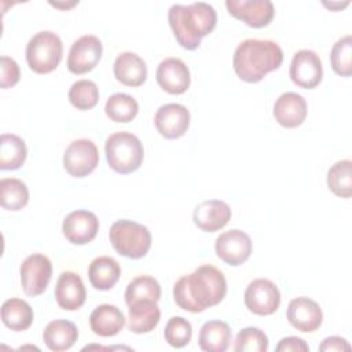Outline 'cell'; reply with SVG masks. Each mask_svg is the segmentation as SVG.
<instances>
[{"label":"cell","mask_w":352,"mask_h":352,"mask_svg":"<svg viewBox=\"0 0 352 352\" xmlns=\"http://www.w3.org/2000/svg\"><path fill=\"white\" fill-rule=\"evenodd\" d=\"M227 294V280L220 270L205 264L173 285V300L184 311L198 314L217 305Z\"/></svg>","instance_id":"1"},{"label":"cell","mask_w":352,"mask_h":352,"mask_svg":"<svg viewBox=\"0 0 352 352\" xmlns=\"http://www.w3.org/2000/svg\"><path fill=\"white\" fill-rule=\"evenodd\" d=\"M168 21L179 45L192 51L201 45L205 36L213 32L217 14L214 7L205 1L173 4L168 11Z\"/></svg>","instance_id":"2"},{"label":"cell","mask_w":352,"mask_h":352,"mask_svg":"<svg viewBox=\"0 0 352 352\" xmlns=\"http://www.w3.org/2000/svg\"><path fill=\"white\" fill-rule=\"evenodd\" d=\"M283 51L272 40L246 38L236 47L232 58L235 74L246 82H258L270 72L280 67Z\"/></svg>","instance_id":"3"},{"label":"cell","mask_w":352,"mask_h":352,"mask_svg":"<svg viewBox=\"0 0 352 352\" xmlns=\"http://www.w3.org/2000/svg\"><path fill=\"white\" fill-rule=\"evenodd\" d=\"M106 160L109 166L121 175L138 170L144 158V148L138 136L131 132H116L106 139Z\"/></svg>","instance_id":"4"},{"label":"cell","mask_w":352,"mask_h":352,"mask_svg":"<svg viewBox=\"0 0 352 352\" xmlns=\"http://www.w3.org/2000/svg\"><path fill=\"white\" fill-rule=\"evenodd\" d=\"M109 238L114 250L128 258H142L151 248L150 230L133 220L121 219L111 224Z\"/></svg>","instance_id":"5"},{"label":"cell","mask_w":352,"mask_h":352,"mask_svg":"<svg viewBox=\"0 0 352 352\" xmlns=\"http://www.w3.org/2000/svg\"><path fill=\"white\" fill-rule=\"evenodd\" d=\"M62 40L51 30L36 33L26 45V62L37 74L54 72L62 60Z\"/></svg>","instance_id":"6"},{"label":"cell","mask_w":352,"mask_h":352,"mask_svg":"<svg viewBox=\"0 0 352 352\" xmlns=\"http://www.w3.org/2000/svg\"><path fill=\"white\" fill-rule=\"evenodd\" d=\"M99 164V151L89 139L73 140L65 150L63 168L73 177H85Z\"/></svg>","instance_id":"7"},{"label":"cell","mask_w":352,"mask_h":352,"mask_svg":"<svg viewBox=\"0 0 352 352\" xmlns=\"http://www.w3.org/2000/svg\"><path fill=\"white\" fill-rule=\"evenodd\" d=\"M19 274L23 292L30 297L40 296L45 292L52 276L51 260L41 253H33L23 260Z\"/></svg>","instance_id":"8"},{"label":"cell","mask_w":352,"mask_h":352,"mask_svg":"<svg viewBox=\"0 0 352 352\" xmlns=\"http://www.w3.org/2000/svg\"><path fill=\"white\" fill-rule=\"evenodd\" d=\"M243 301L246 308L254 315L268 316L278 311L280 305V292L272 280L258 278L248 285Z\"/></svg>","instance_id":"9"},{"label":"cell","mask_w":352,"mask_h":352,"mask_svg":"<svg viewBox=\"0 0 352 352\" xmlns=\"http://www.w3.org/2000/svg\"><path fill=\"white\" fill-rule=\"evenodd\" d=\"M102 41L94 34H85L77 38L67 55V69L73 74H84L96 67L102 58Z\"/></svg>","instance_id":"10"},{"label":"cell","mask_w":352,"mask_h":352,"mask_svg":"<svg viewBox=\"0 0 352 352\" xmlns=\"http://www.w3.org/2000/svg\"><path fill=\"white\" fill-rule=\"evenodd\" d=\"M289 74L297 87L314 89L323 78V66L319 55L312 50L297 51L293 55Z\"/></svg>","instance_id":"11"},{"label":"cell","mask_w":352,"mask_h":352,"mask_svg":"<svg viewBox=\"0 0 352 352\" xmlns=\"http://www.w3.org/2000/svg\"><path fill=\"white\" fill-rule=\"evenodd\" d=\"M214 250L221 261L228 265L238 267L250 257L252 239L245 231L234 228L216 238Z\"/></svg>","instance_id":"12"},{"label":"cell","mask_w":352,"mask_h":352,"mask_svg":"<svg viewBox=\"0 0 352 352\" xmlns=\"http://www.w3.org/2000/svg\"><path fill=\"white\" fill-rule=\"evenodd\" d=\"M228 12L250 28H264L271 23L275 8L270 0H227Z\"/></svg>","instance_id":"13"},{"label":"cell","mask_w":352,"mask_h":352,"mask_svg":"<svg viewBox=\"0 0 352 352\" xmlns=\"http://www.w3.org/2000/svg\"><path fill=\"white\" fill-rule=\"evenodd\" d=\"M98 231L99 220L96 214L84 209L70 212L62 223V232L73 245H87L92 242Z\"/></svg>","instance_id":"14"},{"label":"cell","mask_w":352,"mask_h":352,"mask_svg":"<svg viewBox=\"0 0 352 352\" xmlns=\"http://www.w3.org/2000/svg\"><path fill=\"white\" fill-rule=\"evenodd\" d=\"M154 125L165 139H179L190 126V111L179 103L162 104L154 116Z\"/></svg>","instance_id":"15"},{"label":"cell","mask_w":352,"mask_h":352,"mask_svg":"<svg viewBox=\"0 0 352 352\" xmlns=\"http://www.w3.org/2000/svg\"><path fill=\"white\" fill-rule=\"evenodd\" d=\"M286 318L298 331L314 333L323 322V312L315 300L309 297H297L289 302Z\"/></svg>","instance_id":"16"},{"label":"cell","mask_w":352,"mask_h":352,"mask_svg":"<svg viewBox=\"0 0 352 352\" xmlns=\"http://www.w3.org/2000/svg\"><path fill=\"white\" fill-rule=\"evenodd\" d=\"M155 78L158 85L168 94H184L191 82L187 65L179 58H166L157 67Z\"/></svg>","instance_id":"17"},{"label":"cell","mask_w":352,"mask_h":352,"mask_svg":"<svg viewBox=\"0 0 352 352\" xmlns=\"http://www.w3.org/2000/svg\"><path fill=\"white\" fill-rule=\"evenodd\" d=\"M231 208L224 201L206 199L195 206L192 220L199 230L214 232L227 226L231 220Z\"/></svg>","instance_id":"18"},{"label":"cell","mask_w":352,"mask_h":352,"mask_svg":"<svg viewBox=\"0 0 352 352\" xmlns=\"http://www.w3.org/2000/svg\"><path fill=\"white\" fill-rule=\"evenodd\" d=\"M87 298V290L81 276L73 271H65L59 275L55 286V300L65 311L80 309Z\"/></svg>","instance_id":"19"},{"label":"cell","mask_w":352,"mask_h":352,"mask_svg":"<svg viewBox=\"0 0 352 352\" xmlns=\"http://www.w3.org/2000/svg\"><path fill=\"white\" fill-rule=\"evenodd\" d=\"M272 114L279 125L297 128L305 121L307 102L304 96L297 92H285L275 100Z\"/></svg>","instance_id":"20"},{"label":"cell","mask_w":352,"mask_h":352,"mask_svg":"<svg viewBox=\"0 0 352 352\" xmlns=\"http://www.w3.org/2000/svg\"><path fill=\"white\" fill-rule=\"evenodd\" d=\"M114 77L126 87H140L147 80V65L135 52H121L113 65Z\"/></svg>","instance_id":"21"},{"label":"cell","mask_w":352,"mask_h":352,"mask_svg":"<svg viewBox=\"0 0 352 352\" xmlns=\"http://www.w3.org/2000/svg\"><path fill=\"white\" fill-rule=\"evenodd\" d=\"M161 319V311L157 301L138 300L128 305V329L132 333H150L157 327Z\"/></svg>","instance_id":"22"},{"label":"cell","mask_w":352,"mask_h":352,"mask_svg":"<svg viewBox=\"0 0 352 352\" xmlns=\"http://www.w3.org/2000/svg\"><path fill=\"white\" fill-rule=\"evenodd\" d=\"M91 330L100 337H113L125 326V316L113 304H100L89 315Z\"/></svg>","instance_id":"23"},{"label":"cell","mask_w":352,"mask_h":352,"mask_svg":"<svg viewBox=\"0 0 352 352\" xmlns=\"http://www.w3.org/2000/svg\"><path fill=\"white\" fill-rule=\"evenodd\" d=\"M78 338L77 326L66 319H55L50 322L43 331V341L48 349L62 352L70 349Z\"/></svg>","instance_id":"24"},{"label":"cell","mask_w":352,"mask_h":352,"mask_svg":"<svg viewBox=\"0 0 352 352\" xmlns=\"http://www.w3.org/2000/svg\"><path fill=\"white\" fill-rule=\"evenodd\" d=\"M121 275V267L113 257L99 256L88 267V278L94 289L110 290L116 286Z\"/></svg>","instance_id":"25"},{"label":"cell","mask_w":352,"mask_h":352,"mask_svg":"<svg viewBox=\"0 0 352 352\" xmlns=\"http://www.w3.org/2000/svg\"><path fill=\"white\" fill-rule=\"evenodd\" d=\"M231 337V329L226 322L209 320L199 330L198 344L205 352H224L230 345Z\"/></svg>","instance_id":"26"},{"label":"cell","mask_w":352,"mask_h":352,"mask_svg":"<svg viewBox=\"0 0 352 352\" xmlns=\"http://www.w3.org/2000/svg\"><path fill=\"white\" fill-rule=\"evenodd\" d=\"M33 318L32 307L22 298H8L1 305V322L12 331L28 330Z\"/></svg>","instance_id":"27"},{"label":"cell","mask_w":352,"mask_h":352,"mask_svg":"<svg viewBox=\"0 0 352 352\" xmlns=\"http://www.w3.org/2000/svg\"><path fill=\"white\" fill-rule=\"evenodd\" d=\"M28 157V147L22 138L14 133H3L0 138V169L15 170Z\"/></svg>","instance_id":"28"},{"label":"cell","mask_w":352,"mask_h":352,"mask_svg":"<svg viewBox=\"0 0 352 352\" xmlns=\"http://www.w3.org/2000/svg\"><path fill=\"white\" fill-rule=\"evenodd\" d=\"M0 202L3 209L18 212L29 202V190L26 184L15 177L0 180Z\"/></svg>","instance_id":"29"},{"label":"cell","mask_w":352,"mask_h":352,"mask_svg":"<svg viewBox=\"0 0 352 352\" xmlns=\"http://www.w3.org/2000/svg\"><path fill=\"white\" fill-rule=\"evenodd\" d=\"M329 190L341 198H349L352 194V162L341 160L333 164L327 172Z\"/></svg>","instance_id":"30"},{"label":"cell","mask_w":352,"mask_h":352,"mask_svg":"<svg viewBox=\"0 0 352 352\" xmlns=\"http://www.w3.org/2000/svg\"><path fill=\"white\" fill-rule=\"evenodd\" d=\"M104 111L106 116L114 122H129L138 116L139 104L133 96L124 92H117L107 99Z\"/></svg>","instance_id":"31"},{"label":"cell","mask_w":352,"mask_h":352,"mask_svg":"<svg viewBox=\"0 0 352 352\" xmlns=\"http://www.w3.org/2000/svg\"><path fill=\"white\" fill-rule=\"evenodd\" d=\"M160 298H161V286L155 278L148 275L136 276L128 283L125 290L126 305L138 300L158 301Z\"/></svg>","instance_id":"32"},{"label":"cell","mask_w":352,"mask_h":352,"mask_svg":"<svg viewBox=\"0 0 352 352\" xmlns=\"http://www.w3.org/2000/svg\"><path fill=\"white\" fill-rule=\"evenodd\" d=\"M69 100L77 110H89L98 104L99 89L91 80H78L69 89Z\"/></svg>","instance_id":"33"},{"label":"cell","mask_w":352,"mask_h":352,"mask_svg":"<svg viewBox=\"0 0 352 352\" xmlns=\"http://www.w3.org/2000/svg\"><path fill=\"white\" fill-rule=\"evenodd\" d=\"M331 69L341 77L352 74V36L346 34L336 41L330 52Z\"/></svg>","instance_id":"34"},{"label":"cell","mask_w":352,"mask_h":352,"mask_svg":"<svg viewBox=\"0 0 352 352\" xmlns=\"http://www.w3.org/2000/svg\"><path fill=\"white\" fill-rule=\"evenodd\" d=\"M235 352H267L268 337L258 327H245L235 338Z\"/></svg>","instance_id":"35"},{"label":"cell","mask_w":352,"mask_h":352,"mask_svg":"<svg viewBox=\"0 0 352 352\" xmlns=\"http://www.w3.org/2000/svg\"><path fill=\"white\" fill-rule=\"evenodd\" d=\"M165 341L173 348L186 346L192 337L191 323L183 316H172L164 330Z\"/></svg>","instance_id":"36"},{"label":"cell","mask_w":352,"mask_h":352,"mask_svg":"<svg viewBox=\"0 0 352 352\" xmlns=\"http://www.w3.org/2000/svg\"><path fill=\"white\" fill-rule=\"evenodd\" d=\"M21 77L19 66L15 59L3 55L0 58V87L3 89L14 87Z\"/></svg>","instance_id":"37"},{"label":"cell","mask_w":352,"mask_h":352,"mask_svg":"<svg viewBox=\"0 0 352 352\" xmlns=\"http://www.w3.org/2000/svg\"><path fill=\"white\" fill-rule=\"evenodd\" d=\"M276 352H308V344L300 337H285L276 345Z\"/></svg>","instance_id":"38"},{"label":"cell","mask_w":352,"mask_h":352,"mask_svg":"<svg viewBox=\"0 0 352 352\" xmlns=\"http://www.w3.org/2000/svg\"><path fill=\"white\" fill-rule=\"evenodd\" d=\"M319 351L322 352H349L351 351V345L349 342L340 337V336H331V337H327L322 341V344L319 345Z\"/></svg>","instance_id":"39"},{"label":"cell","mask_w":352,"mask_h":352,"mask_svg":"<svg viewBox=\"0 0 352 352\" xmlns=\"http://www.w3.org/2000/svg\"><path fill=\"white\" fill-rule=\"evenodd\" d=\"M349 4V1H345V3H323V6H326V7H329L330 10H338V8H344V7H346Z\"/></svg>","instance_id":"40"},{"label":"cell","mask_w":352,"mask_h":352,"mask_svg":"<svg viewBox=\"0 0 352 352\" xmlns=\"http://www.w3.org/2000/svg\"><path fill=\"white\" fill-rule=\"evenodd\" d=\"M50 4H51V6H54V7H59V8H60V7H66V8H69V7H73V6L78 4V1H74V3H72V4H66V6H65V4H60V3H52V1H51Z\"/></svg>","instance_id":"41"}]
</instances>
